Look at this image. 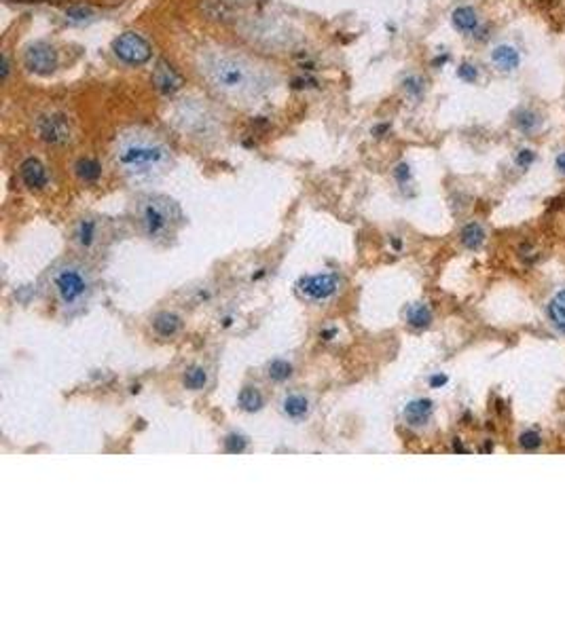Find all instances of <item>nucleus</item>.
<instances>
[{
    "mask_svg": "<svg viewBox=\"0 0 565 634\" xmlns=\"http://www.w3.org/2000/svg\"><path fill=\"white\" fill-rule=\"evenodd\" d=\"M113 159L121 174L132 182H152L174 165L170 144L146 127H128L117 134Z\"/></svg>",
    "mask_w": 565,
    "mask_h": 634,
    "instance_id": "nucleus-2",
    "label": "nucleus"
},
{
    "mask_svg": "<svg viewBox=\"0 0 565 634\" xmlns=\"http://www.w3.org/2000/svg\"><path fill=\"white\" fill-rule=\"evenodd\" d=\"M549 317L555 324V328L565 334V290L555 294V298L549 305Z\"/></svg>",
    "mask_w": 565,
    "mask_h": 634,
    "instance_id": "nucleus-28",
    "label": "nucleus"
},
{
    "mask_svg": "<svg viewBox=\"0 0 565 634\" xmlns=\"http://www.w3.org/2000/svg\"><path fill=\"white\" fill-rule=\"evenodd\" d=\"M519 444L525 448V450H536L540 444H542V438H540V433L538 431H523L521 433V438H519Z\"/></svg>",
    "mask_w": 565,
    "mask_h": 634,
    "instance_id": "nucleus-30",
    "label": "nucleus"
},
{
    "mask_svg": "<svg viewBox=\"0 0 565 634\" xmlns=\"http://www.w3.org/2000/svg\"><path fill=\"white\" fill-rule=\"evenodd\" d=\"M174 123L191 138H212L218 134V117L210 106L191 97L182 100L174 110Z\"/></svg>",
    "mask_w": 565,
    "mask_h": 634,
    "instance_id": "nucleus-6",
    "label": "nucleus"
},
{
    "mask_svg": "<svg viewBox=\"0 0 565 634\" xmlns=\"http://www.w3.org/2000/svg\"><path fill=\"white\" fill-rule=\"evenodd\" d=\"M318 337H320L322 343H331V341H335L339 337V328L337 326H322Z\"/></svg>",
    "mask_w": 565,
    "mask_h": 634,
    "instance_id": "nucleus-33",
    "label": "nucleus"
},
{
    "mask_svg": "<svg viewBox=\"0 0 565 634\" xmlns=\"http://www.w3.org/2000/svg\"><path fill=\"white\" fill-rule=\"evenodd\" d=\"M182 326H185L182 317H180L176 311H167V309L157 311V313L152 315V319H150V328H152V332H155L159 339H163V341H172V339H176V337L182 332Z\"/></svg>",
    "mask_w": 565,
    "mask_h": 634,
    "instance_id": "nucleus-15",
    "label": "nucleus"
},
{
    "mask_svg": "<svg viewBox=\"0 0 565 634\" xmlns=\"http://www.w3.org/2000/svg\"><path fill=\"white\" fill-rule=\"evenodd\" d=\"M113 51L128 66H142L152 56L148 41L138 32H123L121 36H117L113 43Z\"/></svg>",
    "mask_w": 565,
    "mask_h": 634,
    "instance_id": "nucleus-10",
    "label": "nucleus"
},
{
    "mask_svg": "<svg viewBox=\"0 0 565 634\" xmlns=\"http://www.w3.org/2000/svg\"><path fill=\"white\" fill-rule=\"evenodd\" d=\"M432 415H434V402L427 398H415V400L407 402V406L403 411V417L409 427H425L432 421Z\"/></svg>",
    "mask_w": 565,
    "mask_h": 634,
    "instance_id": "nucleus-17",
    "label": "nucleus"
},
{
    "mask_svg": "<svg viewBox=\"0 0 565 634\" xmlns=\"http://www.w3.org/2000/svg\"><path fill=\"white\" fill-rule=\"evenodd\" d=\"M489 60H492L495 70L504 72V74L514 72L521 66V53L517 51L514 45H508V43L495 45L492 53H489Z\"/></svg>",
    "mask_w": 565,
    "mask_h": 634,
    "instance_id": "nucleus-18",
    "label": "nucleus"
},
{
    "mask_svg": "<svg viewBox=\"0 0 565 634\" xmlns=\"http://www.w3.org/2000/svg\"><path fill=\"white\" fill-rule=\"evenodd\" d=\"M555 167L565 176V152H559V154H557V159H555Z\"/></svg>",
    "mask_w": 565,
    "mask_h": 634,
    "instance_id": "nucleus-37",
    "label": "nucleus"
},
{
    "mask_svg": "<svg viewBox=\"0 0 565 634\" xmlns=\"http://www.w3.org/2000/svg\"><path fill=\"white\" fill-rule=\"evenodd\" d=\"M278 408H280L284 419H288V421L292 423H301L305 421V419H309V415L313 411L311 400L305 393H301V391H288V393H284L282 398H280V402H278Z\"/></svg>",
    "mask_w": 565,
    "mask_h": 634,
    "instance_id": "nucleus-13",
    "label": "nucleus"
},
{
    "mask_svg": "<svg viewBox=\"0 0 565 634\" xmlns=\"http://www.w3.org/2000/svg\"><path fill=\"white\" fill-rule=\"evenodd\" d=\"M534 161H536V152H534L532 148H523V150H519L517 157H514V163H517L521 169H527Z\"/></svg>",
    "mask_w": 565,
    "mask_h": 634,
    "instance_id": "nucleus-31",
    "label": "nucleus"
},
{
    "mask_svg": "<svg viewBox=\"0 0 565 634\" xmlns=\"http://www.w3.org/2000/svg\"><path fill=\"white\" fill-rule=\"evenodd\" d=\"M227 2H235V4H246V2H250V0H227Z\"/></svg>",
    "mask_w": 565,
    "mask_h": 634,
    "instance_id": "nucleus-39",
    "label": "nucleus"
},
{
    "mask_svg": "<svg viewBox=\"0 0 565 634\" xmlns=\"http://www.w3.org/2000/svg\"><path fill=\"white\" fill-rule=\"evenodd\" d=\"M237 408L246 415H256L265 408V396L256 385H244L237 393Z\"/></svg>",
    "mask_w": 565,
    "mask_h": 634,
    "instance_id": "nucleus-20",
    "label": "nucleus"
},
{
    "mask_svg": "<svg viewBox=\"0 0 565 634\" xmlns=\"http://www.w3.org/2000/svg\"><path fill=\"white\" fill-rule=\"evenodd\" d=\"M457 76L462 78V80H466V83H475L477 78H479V70H477V66H472V64H462L460 68H457Z\"/></svg>",
    "mask_w": 565,
    "mask_h": 634,
    "instance_id": "nucleus-32",
    "label": "nucleus"
},
{
    "mask_svg": "<svg viewBox=\"0 0 565 634\" xmlns=\"http://www.w3.org/2000/svg\"><path fill=\"white\" fill-rule=\"evenodd\" d=\"M400 89H403V93H405L407 97H411V100H420L425 91V80L420 76V74H415V72L405 74L403 80H400Z\"/></svg>",
    "mask_w": 565,
    "mask_h": 634,
    "instance_id": "nucleus-27",
    "label": "nucleus"
},
{
    "mask_svg": "<svg viewBox=\"0 0 565 634\" xmlns=\"http://www.w3.org/2000/svg\"><path fill=\"white\" fill-rule=\"evenodd\" d=\"M49 283L56 300L64 311L81 309L93 292V278L89 269L74 260H62L53 265L49 273Z\"/></svg>",
    "mask_w": 565,
    "mask_h": 634,
    "instance_id": "nucleus-4",
    "label": "nucleus"
},
{
    "mask_svg": "<svg viewBox=\"0 0 565 634\" xmlns=\"http://www.w3.org/2000/svg\"><path fill=\"white\" fill-rule=\"evenodd\" d=\"M24 66L32 74L49 76L60 68V53L53 45H49L45 41L30 43L24 49Z\"/></svg>",
    "mask_w": 565,
    "mask_h": 634,
    "instance_id": "nucleus-9",
    "label": "nucleus"
},
{
    "mask_svg": "<svg viewBox=\"0 0 565 634\" xmlns=\"http://www.w3.org/2000/svg\"><path fill=\"white\" fill-rule=\"evenodd\" d=\"M34 134L47 146H68L74 140L72 123L62 112H43L34 119Z\"/></svg>",
    "mask_w": 565,
    "mask_h": 634,
    "instance_id": "nucleus-8",
    "label": "nucleus"
},
{
    "mask_svg": "<svg viewBox=\"0 0 565 634\" xmlns=\"http://www.w3.org/2000/svg\"><path fill=\"white\" fill-rule=\"evenodd\" d=\"M451 23H453V28H455L460 34L470 36V34H479L481 17H479V13H477L475 6H470V4H460V6H455L453 13H451Z\"/></svg>",
    "mask_w": 565,
    "mask_h": 634,
    "instance_id": "nucleus-16",
    "label": "nucleus"
},
{
    "mask_svg": "<svg viewBox=\"0 0 565 634\" xmlns=\"http://www.w3.org/2000/svg\"><path fill=\"white\" fill-rule=\"evenodd\" d=\"M447 381H449L447 374H434V376H430V387L432 389H438V387L447 385Z\"/></svg>",
    "mask_w": 565,
    "mask_h": 634,
    "instance_id": "nucleus-35",
    "label": "nucleus"
},
{
    "mask_svg": "<svg viewBox=\"0 0 565 634\" xmlns=\"http://www.w3.org/2000/svg\"><path fill=\"white\" fill-rule=\"evenodd\" d=\"M136 218L140 226L142 235L148 241H167L176 226L182 220L180 208L174 199L165 195H144L138 199L136 206Z\"/></svg>",
    "mask_w": 565,
    "mask_h": 634,
    "instance_id": "nucleus-3",
    "label": "nucleus"
},
{
    "mask_svg": "<svg viewBox=\"0 0 565 634\" xmlns=\"http://www.w3.org/2000/svg\"><path fill=\"white\" fill-rule=\"evenodd\" d=\"M485 239H487V233H485L483 224H479V222H468L462 228V233H460V241H462V245L466 250H479V248H483Z\"/></svg>",
    "mask_w": 565,
    "mask_h": 634,
    "instance_id": "nucleus-24",
    "label": "nucleus"
},
{
    "mask_svg": "<svg viewBox=\"0 0 565 634\" xmlns=\"http://www.w3.org/2000/svg\"><path fill=\"white\" fill-rule=\"evenodd\" d=\"M180 383L187 391H204L210 385V370L202 364H191L185 368Z\"/></svg>",
    "mask_w": 565,
    "mask_h": 634,
    "instance_id": "nucleus-21",
    "label": "nucleus"
},
{
    "mask_svg": "<svg viewBox=\"0 0 565 634\" xmlns=\"http://www.w3.org/2000/svg\"><path fill=\"white\" fill-rule=\"evenodd\" d=\"M72 174L74 178L85 184V186H93L100 182L104 169H102V163L93 157H78L74 163H72Z\"/></svg>",
    "mask_w": 565,
    "mask_h": 634,
    "instance_id": "nucleus-19",
    "label": "nucleus"
},
{
    "mask_svg": "<svg viewBox=\"0 0 565 634\" xmlns=\"http://www.w3.org/2000/svg\"><path fill=\"white\" fill-rule=\"evenodd\" d=\"M244 32V38L250 43L263 47V49H274L278 53H286L288 49H294L301 41V34L294 32L290 26H286L280 19H248L246 23L239 26Z\"/></svg>",
    "mask_w": 565,
    "mask_h": 634,
    "instance_id": "nucleus-5",
    "label": "nucleus"
},
{
    "mask_svg": "<svg viewBox=\"0 0 565 634\" xmlns=\"http://www.w3.org/2000/svg\"><path fill=\"white\" fill-rule=\"evenodd\" d=\"M394 176H396V178H398V180H400V182L405 184V182L409 180V176H411V171H409V165L400 163V165H398V167L394 169Z\"/></svg>",
    "mask_w": 565,
    "mask_h": 634,
    "instance_id": "nucleus-34",
    "label": "nucleus"
},
{
    "mask_svg": "<svg viewBox=\"0 0 565 634\" xmlns=\"http://www.w3.org/2000/svg\"><path fill=\"white\" fill-rule=\"evenodd\" d=\"M294 292L309 305H328L343 292V278L339 273L303 275L294 285Z\"/></svg>",
    "mask_w": 565,
    "mask_h": 634,
    "instance_id": "nucleus-7",
    "label": "nucleus"
},
{
    "mask_svg": "<svg viewBox=\"0 0 565 634\" xmlns=\"http://www.w3.org/2000/svg\"><path fill=\"white\" fill-rule=\"evenodd\" d=\"M152 85L161 95H174L182 89L185 80L178 72L174 70V66L165 60H159L152 68Z\"/></svg>",
    "mask_w": 565,
    "mask_h": 634,
    "instance_id": "nucleus-14",
    "label": "nucleus"
},
{
    "mask_svg": "<svg viewBox=\"0 0 565 634\" xmlns=\"http://www.w3.org/2000/svg\"><path fill=\"white\" fill-rule=\"evenodd\" d=\"M434 313L427 302H411L405 309V322L411 330H427L432 326Z\"/></svg>",
    "mask_w": 565,
    "mask_h": 634,
    "instance_id": "nucleus-22",
    "label": "nucleus"
},
{
    "mask_svg": "<svg viewBox=\"0 0 565 634\" xmlns=\"http://www.w3.org/2000/svg\"><path fill=\"white\" fill-rule=\"evenodd\" d=\"M19 180L28 191L41 193L49 186V171L36 157H28L19 163Z\"/></svg>",
    "mask_w": 565,
    "mask_h": 634,
    "instance_id": "nucleus-12",
    "label": "nucleus"
},
{
    "mask_svg": "<svg viewBox=\"0 0 565 634\" xmlns=\"http://www.w3.org/2000/svg\"><path fill=\"white\" fill-rule=\"evenodd\" d=\"M102 231H104V222L100 216H93V213L81 216L72 226L74 248L81 252H93L102 239Z\"/></svg>",
    "mask_w": 565,
    "mask_h": 634,
    "instance_id": "nucleus-11",
    "label": "nucleus"
},
{
    "mask_svg": "<svg viewBox=\"0 0 565 634\" xmlns=\"http://www.w3.org/2000/svg\"><path fill=\"white\" fill-rule=\"evenodd\" d=\"M9 72H11V64H9V56L2 53V80L9 78Z\"/></svg>",
    "mask_w": 565,
    "mask_h": 634,
    "instance_id": "nucleus-36",
    "label": "nucleus"
},
{
    "mask_svg": "<svg viewBox=\"0 0 565 634\" xmlns=\"http://www.w3.org/2000/svg\"><path fill=\"white\" fill-rule=\"evenodd\" d=\"M248 444H250L248 435H244V433H239V431H231V433H227L224 440H222V448H224V453H229V455H242V453L248 448Z\"/></svg>",
    "mask_w": 565,
    "mask_h": 634,
    "instance_id": "nucleus-29",
    "label": "nucleus"
},
{
    "mask_svg": "<svg viewBox=\"0 0 565 634\" xmlns=\"http://www.w3.org/2000/svg\"><path fill=\"white\" fill-rule=\"evenodd\" d=\"M265 376L271 383H278V385L288 383L294 376V364L290 359H286V357H274L265 366Z\"/></svg>",
    "mask_w": 565,
    "mask_h": 634,
    "instance_id": "nucleus-23",
    "label": "nucleus"
},
{
    "mask_svg": "<svg viewBox=\"0 0 565 634\" xmlns=\"http://www.w3.org/2000/svg\"><path fill=\"white\" fill-rule=\"evenodd\" d=\"M542 119L536 110H529V108H521L514 112V125L517 130H521L523 134H534L538 127H540Z\"/></svg>",
    "mask_w": 565,
    "mask_h": 634,
    "instance_id": "nucleus-25",
    "label": "nucleus"
},
{
    "mask_svg": "<svg viewBox=\"0 0 565 634\" xmlns=\"http://www.w3.org/2000/svg\"><path fill=\"white\" fill-rule=\"evenodd\" d=\"M233 322H235V317H233V315H224V317L220 319V326H222V328H231V326H233Z\"/></svg>",
    "mask_w": 565,
    "mask_h": 634,
    "instance_id": "nucleus-38",
    "label": "nucleus"
},
{
    "mask_svg": "<svg viewBox=\"0 0 565 634\" xmlns=\"http://www.w3.org/2000/svg\"><path fill=\"white\" fill-rule=\"evenodd\" d=\"M197 72L222 100L252 108L280 83V74L267 62L229 47H206L197 53Z\"/></svg>",
    "mask_w": 565,
    "mask_h": 634,
    "instance_id": "nucleus-1",
    "label": "nucleus"
},
{
    "mask_svg": "<svg viewBox=\"0 0 565 634\" xmlns=\"http://www.w3.org/2000/svg\"><path fill=\"white\" fill-rule=\"evenodd\" d=\"M93 19H98V13L91 9V6H85V4H71L66 9V21L72 23V26H87L91 23Z\"/></svg>",
    "mask_w": 565,
    "mask_h": 634,
    "instance_id": "nucleus-26",
    "label": "nucleus"
}]
</instances>
